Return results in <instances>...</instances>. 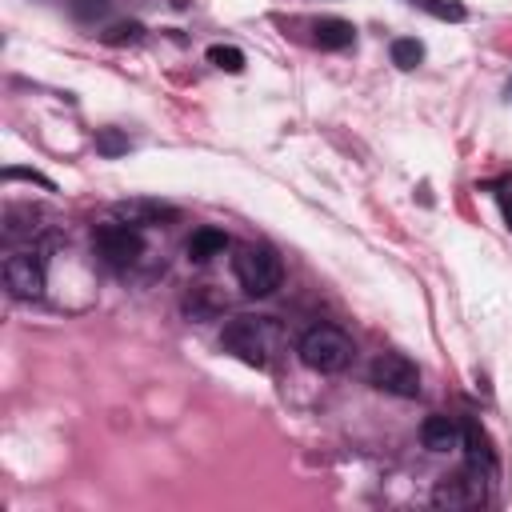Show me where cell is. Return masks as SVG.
<instances>
[{"label": "cell", "mask_w": 512, "mask_h": 512, "mask_svg": "<svg viewBox=\"0 0 512 512\" xmlns=\"http://www.w3.org/2000/svg\"><path fill=\"white\" fill-rule=\"evenodd\" d=\"M116 220H124L132 228H148V224H160V220H176V208L160 204V200H120Z\"/></svg>", "instance_id": "obj_9"}, {"label": "cell", "mask_w": 512, "mask_h": 512, "mask_svg": "<svg viewBox=\"0 0 512 512\" xmlns=\"http://www.w3.org/2000/svg\"><path fill=\"white\" fill-rule=\"evenodd\" d=\"M420 440H424V448L428 452H456L460 448V440H464V428L452 420V416H428L424 424H420Z\"/></svg>", "instance_id": "obj_8"}, {"label": "cell", "mask_w": 512, "mask_h": 512, "mask_svg": "<svg viewBox=\"0 0 512 512\" xmlns=\"http://www.w3.org/2000/svg\"><path fill=\"white\" fill-rule=\"evenodd\" d=\"M4 284L12 296L20 300H36L44 296V260L36 252H12L4 260Z\"/></svg>", "instance_id": "obj_7"}, {"label": "cell", "mask_w": 512, "mask_h": 512, "mask_svg": "<svg viewBox=\"0 0 512 512\" xmlns=\"http://www.w3.org/2000/svg\"><path fill=\"white\" fill-rule=\"evenodd\" d=\"M420 60H424V44H420L416 36H400V40H392V64H396V68L412 72Z\"/></svg>", "instance_id": "obj_14"}, {"label": "cell", "mask_w": 512, "mask_h": 512, "mask_svg": "<svg viewBox=\"0 0 512 512\" xmlns=\"http://www.w3.org/2000/svg\"><path fill=\"white\" fill-rule=\"evenodd\" d=\"M208 60H212L216 68H224V72H240V68H244V52L232 48V44H212V48H208Z\"/></svg>", "instance_id": "obj_15"}, {"label": "cell", "mask_w": 512, "mask_h": 512, "mask_svg": "<svg viewBox=\"0 0 512 512\" xmlns=\"http://www.w3.org/2000/svg\"><path fill=\"white\" fill-rule=\"evenodd\" d=\"M4 180H32V184H40V188H52V180H44V176L32 172V168H4Z\"/></svg>", "instance_id": "obj_19"}, {"label": "cell", "mask_w": 512, "mask_h": 512, "mask_svg": "<svg viewBox=\"0 0 512 512\" xmlns=\"http://www.w3.org/2000/svg\"><path fill=\"white\" fill-rule=\"evenodd\" d=\"M92 252L108 268H132L144 256V236H140V228H132L124 220H108V224L92 228Z\"/></svg>", "instance_id": "obj_4"}, {"label": "cell", "mask_w": 512, "mask_h": 512, "mask_svg": "<svg viewBox=\"0 0 512 512\" xmlns=\"http://www.w3.org/2000/svg\"><path fill=\"white\" fill-rule=\"evenodd\" d=\"M312 40H316L324 52H340V48H348V44L356 40V28H352L348 20H340V16H320V20L312 24Z\"/></svg>", "instance_id": "obj_10"}, {"label": "cell", "mask_w": 512, "mask_h": 512, "mask_svg": "<svg viewBox=\"0 0 512 512\" xmlns=\"http://www.w3.org/2000/svg\"><path fill=\"white\" fill-rule=\"evenodd\" d=\"M412 4H420L424 12H432L440 20H464V8L456 0H412Z\"/></svg>", "instance_id": "obj_17"}, {"label": "cell", "mask_w": 512, "mask_h": 512, "mask_svg": "<svg viewBox=\"0 0 512 512\" xmlns=\"http://www.w3.org/2000/svg\"><path fill=\"white\" fill-rule=\"evenodd\" d=\"M460 448H468V464L472 468H480V472H496V456H492V448H488V436H484V428L476 424V420H468L464 424V440H460Z\"/></svg>", "instance_id": "obj_12"}, {"label": "cell", "mask_w": 512, "mask_h": 512, "mask_svg": "<svg viewBox=\"0 0 512 512\" xmlns=\"http://www.w3.org/2000/svg\"><path fill=\"white\" fill-rule=\"evenodd\" d=\"M232 272H236V280H240V288H244L248 296H272V292L280 288V280H284L280 256H276L272 248H264V244H244V248H236Z\"/></svg>", "instance_id": "obj_2"}, {"label": "cell", "mask_w": 512, "mask_h": 512, "mask_svg": "<svg viewBox=\"0 0 512 512\" xmlns=\"http://www.w3.org/2000/svg\"><path fill=\"white\" fill-rule=\"evenodd\" d=\"M140 36H144V24H140V20H124V24H112L100 40H104V44H136Z\"/></svg>", "instance_id": "obj_16"}, {"label": "cell", "mask_w": 512, "mask_h": 512, "mask_svg": "<svg viewBox=\"0 0 512 512\" xmlns=\"http://www.w3.org/2000/svg\"><path fill=\"white\" fill-rule=\"evenodd\" d=\"M224 248H228V236H224L220 228H196V232L188 236V244H184V252H188L192 264H204V260L220 256Z\"/></svg>", "instance_id": "obj_13"}, {"label": "cell", "mask_w": 512, "mask_h": 512, "mask_svg": "<svg viewBox=\"0 0 512 512\" xmlns=\"http://www.w3.org/2000/svg\"><path fill=\"white\" fill-rule=\"evenodd\" d=\"M40 208L32 204H8L4 208V240H32L40 232Z\"/></svg>", "instance_id": "obj_11"}, {"label": "cell", "mask_w": 512, "mask_h": 512, "mask_svg": "<svg viewBox=\"0 0 512 512\" xmlns=\"http://www.w3.org/2000/svg\"><path fill=\"white\" fill-rule=\"evenodd\" d=\"M96 148L104 156H120V152H128V136H120L116 128H104V132H96Z\"/></svg>", "instance_id": "obj_18"}, {"label": "cell", "mask_w": 512, "mask_h": 512, "mask_svg": "<svg viewBox=\"0 0 512 512\" xmlns=\"http://www.w3.org/2000/svg\"><path fill=\"white\" fill-rule=\"evenodd\" d=\"M368 380H372L380 392H388V396H404V400L420 396V368H416L404 352H380V356L368 364Z\"/></svg>", "instance_id": "obj_5"}, {"label": "cell", "mask_w": 512, "mask_h": 512, "mask_svg": "<svg viewBox=\"0 0 512 512\" xmlns=\"http://www.w3.org/2000/svg\"><path fill=\"white\" fill-rule=\"evenodd\" d=\"M300 360L312 368V372H340L348 360H352V340L348 332H340L336 324H316L300 336L296 344Z\"/></svg>", "instance_id": "obj_3"}, {"label": "cell", "mask_w": 512, "mask_h": 512, "mask_svg": "<svg viewBox=\"0 0 512 512\" xmlns=\"http://www.w3.org/2000/svg\"><path fill=\"white\" fill-rule=\"evenodd\" d=\"M488 500V472H480V468H460V472H452V476H444L440 484H436V492H432V504L436 508H480Z\"/></svg>", "instance_id": "obj_6"}, {"label": "cell", "mask_w": 512, "mask_h": 512, "mask_svg": "<svg viewBox=\"0 0 512 512\" xmlns=\"http://www.w3.org/2000/svg\"><path fill=\"white\" fill-rule=\"evenodd\" d=\"M500 212H504V220L512 228V192H500Z\"/></svg>", "instance_id": "obj_20"}, {"label": "cell", "mask_w": 512, "mask_h": 512, "mask_svg": "<svg viewBox=\"0 0 512 512\" xmlns=\"http://www.w3.org/2000/svg\"><path fill=\"white\" fill-rule=\"evenodd\" d=\"M220 344L236 360H244L252 368H264L272 360V348H276V324L268 316H232L220 332Z\"/></svg>", "instance_id": "obj_1"}]
</instances>
